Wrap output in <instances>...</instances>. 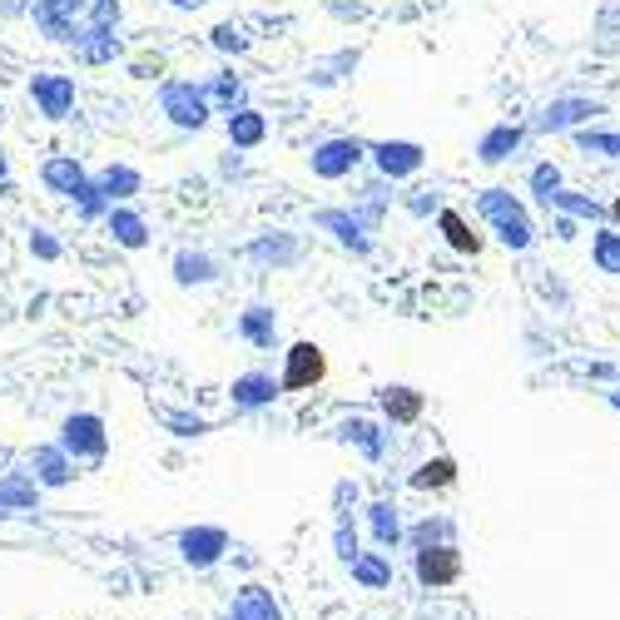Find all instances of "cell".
Returning a JSON list of instances; mask_svg holds the SVG:
<instances>
[{
    "label": "cell",
    "instance_id": "ac0fdd59",
    "mask_svg": "<svg viewBox=\"0 0 620 620\" xmlns=\"http://www.w3.org/2000/svg\"><path fill=\"white\" fill-rule=\"evenodd\" d=\"M283 392V382H273L268 372H244V377H234V407H244V412H253V407H268L273 397Z\"/></svg>",
    "mask_w": 620,
    "mask_h": 620
},
{
    "label": "cell",
    "instance_id": "4fadbf2b",
    "mask_svg": "<svg viewBox=\"0 0 620 620\" xmlns=\"http://www.w3.org/2000/svg\"><path fill=\"white\" fill-rule=\"evenodd\" d=\"M521 144H526V124L501 120V124H492V129L477 139V159H482V164H506Z\"/></svg>",
    "mask_w": 620,
    "mask_h": 620
},
{
    "label": "cell",
    "instance_id": "4dcf8cb0",
    "mask_svg": "<svg viewBox=\"0 0 620 620\" xmlns=\"http://www.w3.org/2000/svg\"><path fill=\"white\" fill-rule=\"evenodd\" d=\"M110 234H115L124 248H144V239H149L144 219H134V214H124V209H115V214H110Z\"/></svg>",
    "mask_w": 620,
    "mask_h": 620
},
{
    "label": "cell",
    "instance_id": "4316f807",
    "mask_svg": "<svg viewBox=\"0 0 620 620\" xmlns=\"http://www.w3.org/2000/svg\"><path fill=\"white\" fill-rule=\"evenodd\" d=\"M576 149H581V154H596V159H616L620 164V129H596V124H591V129L576 134Z\"/></svg>",
    "mask_w": 620,
    "mask_h": 620
},
{
    "label": "cell",
    "instance_id": "ffe728a7",
    "mask_svg": "<svg viewBox=\"0 0 620 620\" xmlns=\"http://www.w3.org/2000/svg\"><path fill=\"white\" fill-rule=\"evenodd\" d=\"M591 263H596V273L620 278V229H611V224L591 229Z\"/></svg>",
    "mask_w": 620,
    "mask_h": 620
},
{
    "label": "cell",
    "instance_id": "603a6c76",
    "mask_svg": "<svg viewBox=\"0 0 620 620\" xmlns=\"http://www.w3.org/2000/svg\"><path fill=\"white\" fill-rule=\"evenodd\" d=\"M437 229H442V239L457 248V253H472V258L482 253V234H472V224H467L457 209H442V214H437Z\"/></svg>",
    "mask_w": 620,
    "mask_h": 620
},
{
    "label": "cell",
    "instance_id": "7c38bea8",
    "mask_svg": "<svg viewBox=\"0 0 620 620\" xmlns=\"http://www.w3.org/2000/svg\"><path fill=\"white\" fill-rule=\"evenodd\" d=\"M377 402H382V417L392 422V427H412V422H422V412H427V397L417 392V387H382L377 392Z\"/></svg>",
    "mask_w": 620,
    "mask_h": 620
},
{
    "label": "cell",
    "instance_id": "83f0119b",
    "mask_svg": "<svg viewBox=\"0 0 620 620\" xmlns=\"http://www.w3.org/2000/svg\"><path fill=\"white\" fill-rule=\"evenodd\" d=\"M45 184L60 189V194H80V189H85V174H80L75 159H50V164H45Z\"/></svg>",
    "mask_w": 620,
    "mask_h": 620
},
{
    "label": "cell",
    "instance_id": "e0dca14e",
    "mask_svg": "<svg viewBox=\"0 0 620 620\" xmlns=\"http://www.w3.org/2000/svg\"><path fill=\"white\" fill-rule=\"evenodd\" d=\"M30 477H35L40 487H65V482L75 477V462H70L60 447H35V452H30Z\"/></svg>",
    "mask_w": 620,
    "mask_h": 620
},
{
    "label": "cell",
    "instance_id": "7a4b0ae2",
    "mask_svg": "<svg viewBox=\"0 0 620 620\" xmlns=\"http://www.w3.org/2000/svg\"><path fill=\"white\" fill-rule=\"evenodd\" d=\"M601 115H606V100H596V95H551L541 105V115L531 120V129L536 134H581Z\"/></svg>",
    "mask_w": 620,
    "mask_h": 620
},
{
    "label": "cell",
    "instance_id": "9c48e42d",
    "mask_svg": "<svg viewBox=\"0 0 620 620\" xmlns=\"http://www.w3.org/2000/svg\"><path fill=\"white\" fill-rule=\"evenodd\" d=\"M372 159H377V169L387 174V179H407V174H417L422 169V144H412V139H382V144H372Z\"/></svg>",
    "mask_w": 620,
    "mask_h": 620
},
{
    "label": "cell",
    "instance_id": "d590c367",
    "mask_svg": "<svg viewBox=\"0 0 620 620\" xmlns=\"http://www.w3.org/2000/svg\"><path fill=\"white\" fill-rule=\"evenodd\" d=\"M169 427H174L179 437H204V432H209L204 417H174V412H169Z\"/></svg>",
    "mask_w": 620,
    "mask_h": 620
},
{
    "label": "cell",
    "instance_id": "74e56055",
    "mask_svg": "<svg viewBox=\"0 0 620 620\" xmlns=\"http://www.w3.org/2000/svg\"><path fill=\"white\" fill-rule=\"evenodd\" d=\"M556 239H576V219H561L556 214Z\"/></svg>",
    "mask_w": 620,
    "mask_h": 620
},
{
    "label": "cell",
    "instance_id": "836d02e7",
    "mask_svg": "<svg viewBox=\"0 0 620 620\" xmlns=\"http://www.w3.org/2000/svg\"><path fill=\"white\" fill-rule=\"evenodd\" d=\"M100 189H105L110 199H129V194L139 189V174H134V169H105V174H100Z\"/></svg>",
    "mask_w": 620,
    "mask_h": 620
},
{
    "label": "cell",
    "instance_id": "2e32d148",
    "mask_svg": "<svg viewBox=\"0 0 620 620\" xmlns=\"http://www.w3.org/2000/svg\"><path fill=\"white\" fill-rule=\"evenodd\" d=\"M40 506V482L30 472H5L0 477V511L15 516V511H35Z\"/></svg>",
    "mask_w": 620,
    "mask_h": 620
},
{
    "label": "cell",
    "instance_id": "5b68a950",
    "mask_svg": "<svg viewBox=\"0 0 620 620\" xmlns=\"http://www.w3.org/2000/svg\"><path fill=\"white\" fill-rule=\"evenodd\" d=\"M328 377V358H323V348L318 343H293L288 348V363H283V392H308V387H318Z\"/></svg>",
    "mask_w": 620,
    "mask_h": 620
},
{
    "label": "cell",
    "instance_id": "d4e9b609",
    "mask_svg": "<svg viewBox=\"0 0 620 620\" xmlns=\"http://www.w3.org/2000/svg\"><path fill=\"white\" fill-rule=\"evenodd\" d=\"M338 442H353V447H363V457L377 462L382 457V427L368 422V417H353V422H343L338 427Z\"/></svg>",
    "mask_w": 620,
    "mask_h": 620
},
{
    "label": "cell",
    "instance_id": "f546056e",
    "mask_svg": "<svg viewBox=\"0 0 620 620\" xmlns=\"http://www.w3.org/2000/svg\"><path fill=\"white\" fill-rule=\"evenodd\" d=\"M239 333H244L248 343H258V348H273L278 323H273V313H268V308H248L244 318H239Z\"/></svg>",
    "mask_w": 620,
    "mask_h": 620
},
{
    "label": "cell",
    "instance_id": "ba28073f",
    "mask_svg": "<svg viewBox=\"0 0 620 620\" xmlns=\"http://www.w3.org/2000/svg\"><path fill=\"white\" fill-rule=\"evenodd\" d=\"M363 154H368V149H363L358 139H328V144L313 149V174H318V179H343V174L358 169Z\"/></svg>",
    "mask_w": 620,
    "mask_h": 620
},
{
    "label": "cell",
    "instance_id": "f35d334b",
    "mask_svg": "<svg viewBox=\"0 0 620 620\" xmlns=\"http://www.w3.org/2000/svg\"><path fill=\"white\" fill-rule=\"evenodd\" d=\"M219 95L234 105V100H239V80H219Z\"/></svg>",
    "mask_w": 620,
    "mask_h": 620
},
{
    "label": "cell",
    "instance_id": "8d00e7d4",
    "mask_svg": "<svg viewBox=\"0 0 620 620\" xmlns=\"http://www.w3.org/2000/svg\"><path fill=\"white\" fill-rule=\"evenodd\" d=\"M214 45H219V50H244L248 40L234 30V25H219V30H214Z\"/></svg>",
    "mask_w": 620,
    "mask_h": 620
},
{
    "label": "cell",
    "instance_id": "8fae6325",
    "mask_svg": "<svg viewBox=\"0 0 620 620\" xmlns=\"http://www.w3.org/2000/svg\"><path fill=\"white\" fill-rule=\"evenodd\" d=\"M551 214H561V219H576V224H611V204H596L591 194H581V189H561V194H551V204H546Z\"/></svg>",
    "mask_w": 620,
    "mask_h": 620
},
{
    "label": "cell",
    "instance_id": "484cf974",
    "mask_svg": "<svg viewBox=\"0 0 620 620\" xmlns=\"http://www.w3.org/2000/svg\"><path fill=\"white\" fill-rule=\"evenodd\" d=\"M318 224H323V229H333L343 244L358 248V253H368V248H372L368 244V219H358V214H323Z\"/></svg>",
    "mask_w": 620,
    "mask_h": 620
},
{
    "label": "cell",
    "instance_id": "7402d4cb",
    "mask_svg": "<svg viewBox=\"0 0 620 620\" xmlns=\"http://www.w3.org/2000/svg\"><path fill=\"white\" fill-rule=\"evenodd\" d=\"M452 482H457V462L452 457H427L412 472V492H447Z\"/></svg>",
    "mask_w": 620,
    "mask_h": 620
},
{
    "label": "cell",
    "instance_id": "cb8c5ba5",
    "mask_svg": "<svg viewBox=\"0 0 620 620\" xmlns=\"http://www.w3.org/2000/svg\"><path fill=\"white\" fill-rule=\"evenodd\" d=\"M407 541H412L417 551H432V546H457V526H452L447 516H427V521H417V526L407 531Z\"/></svg>",
    "mask_w": 620,
    "mask_h": 620
},
{
    "label": "cell",
    "instance_id": "3957f363",
    "mask_svg": "<svg viewBox=\"0 0 620 620\" xmlns=\"http://www.w3.org/2000/svg\"><path fill=\"white\" fill-rule=\"evenodd\" d=\"M229 556V531L224 526H189L179 531V561L194 571H214Z\"/></svg>",
    "mask_w": 620,
    "mask_h": 620
},
{
    "label": "cell",
    "instance_id": "ab89813d",
    "mask_svg": "<svg viewBox=\"0 0 620 620\" xmlns=\"http://www.w3.org/2000/svg\"><path fill=\"white\" fill-rule=\"evenodd\" d=\"M611 229H620V189H616V199H611Z\"/></svg>",
    "mask_w": 620,
    "mask_h": 620
},
{
    "label": "cell",
    "instance_id": "52a82bcc",
    "mask_svg": "<svg viewBox=\"0 0 620 620\" xmlns=\"http://www.w3.org/2000/svg\"><path fill=\"white\" fill-rule=\"evenodd\" d=\"M30 100L40 105L45 120H65L70 105H75V80H70V75H50V70H40V75L30 80Z\"/></svg>",
    "mask_w": 620,
    "mask_h": 620
},
{
    "label": "cell",
    "instance_id": "b9f144b4",
    "mask_svg": "<svg viewBox=\"0 0 620 620\" xmlns=\"http://www.w3.org/2000/svg\"><path fill=\"white\" fill-rule=\"evenodd\" d=\"M174 5H199V0H174Z\"/></svg>",
    "mask_w": 620,
    "mask_h": 620
},
{
    "label": "cell",
    "instance_id": "ee69618b",
    "mask_svg": "<svg viewBox=\"0 0 620 620\" xmlns=\"http://www.w3.org/2000/svg\"><path fill=\"white\" fill-rule=\"evenodd\" d=\"M219 620H234V616H229V611H224V616H219Z\"/></svg>",
    "mask_w": 620,
    "mask_h": 620
},
{
    "label": "cell",
    "instance_id": "6da1fadb",
    "mask_svg": "<svg viewBox=\"0 0 620 620\" xmlns=\"http://www.w3.org/2000/svg\"><path fill=\"white\" fill-rule=\"evenodd\" d=\"M477 214L492 224V234L511 248V253H526V248L536 244V224H531L526 204H521L511 189H482V194H477Z\"/></svg>",
    "mask_w": 620,
    "mask_h": 620
},
{
    "label": "cell",
    "instance_id": "277c9868",
    "mask_svg": "<svg viewBox=\"0 0 620 620\" xmlns=\"http://www.w3.org/2000/svg\"><path fill=\"white\" fill-rule=\"evenodd\" d=\"M105 447H110V437H105V422H100L95 412L65 417V427H60V452H65L70 462H80V457H105Z\"/></svg>",
    "mask_w": 620,
    "mask_h": 620
},
{
    "label": "cell",
    "instance_id": "d6a6232c",
    "mask_svg": "<svg viewBox=\"0 0 620 620\" xmlns=\"http://www.w3.org/2000/svg\"><path fill=\"white\" fill-rule=\"evenodd\" d=\"M333 546H338V561L343 566H353L363 551H358V531H353V521L348 516H338V526H333Z\"/></svg>",
    "mask_w": 620,
    "mask_h": 620
},
{
    "label": "cell",
    "instance_id": "e575fe53",
    "mask_svg": "<svg viewBox=\"0 0 620 620\" xmlns=\"http://www.w3.org/2000/svg\"><path fill=\"white\" fill-rule=\"evenodd\" d=\"M174 268H179V283H204V278H214V273H209V258H189V253H179Z\"/></svg>",
    "mask_w": 620,
    "mask_h": 620
},
{
    "label": "cell",
    "instance_id": "5bb4252c",
    "mask_svg": "<svg viewBox=\"0 0 620 620\" xmlns=\"http://www.w3.org/2000/svg\"><path fill=\"white\" fill-rule=\"evenodd\" d=\"M368 531L382 551H392L397 541H407V526H402V516H397V506H392L387 496L368 501Z\"/></svg>",
    "mask_w": 620,
    "mask_h": 620
},
{
    "label": "cell",
    "instance_id": "d6986e66",
    "mask_svg": "<svg viewBox=\"0 0 620 620\" xmlns=\"http://www.w3.org/2000/svg\"><path fill=\"white\" fill-rule=\"evenodd\" d=\"M35 20L50 40H70L75 35V0H35Z\"/></svg>",
    "mask_w": 620,
    "mask_h": 620
},
{
    "label": "cell",
    "instance_id": "30bf717a",
    "mask_svg": "<svg viewBox=\"0 0 620 620\" xmlns=\"http://www.w3.org/2000/svg\"><path fill=\"white\" fill-rule=\"evenodd\" d=\"M159 105H164V115L179 124V129H199V124L209 120V110H204V95H199L194 85H164Z\"/></svg>",
    "mask_w": 620,
    "mask_h": 620
},
{
    "label": "cell",
    "instance_id": "f6af8a7d",
    "mask_svg": "<svg viewBox=\"0 0 620 620\" xmlns=\"http://www.w3.org/2000/svg\"><path fill=\"white\" fill-rule=\"evenodd\" d=\"M0 516H5V511H0Z\"/></svg>",
    "mask_w": 620,
    "mask_h": 620
},
{
    "label": "cell",
    "instance_id": "7bdbcfd3",
    "mask_svg": "<svg viewBox=\"0 0 620 620\" xmlns=\"http://www.w3.org/2000/svg\"><path fill=\"white\" fill-rule=\"evenodd\" d=\"M0 179H5V154H0Z\"/></svg>",
    "mask_w": 620,
    "mask_h": 620
},
{
    "label": "cell",
    "instance_id": "44dd1931",
    "mask_svg": "<svg viewBox=\"0 0 620 620\" xmlns=\"http://www.w3.org/2000/svg\"><path fill=\"white\" fill-rule=\"evenodd\" d=\"M348 571H353V581H358L363 591H387V586H392V561H387L382 551H363Z\"/></svg>",
    "mask_w": 620,
    "mask_h": 620
},
{
    "label": "cell",
    "instance_id": "60d3db41",
    "mask_svg": "<svg viewBox=\"0 0 620 620\" xmlns=\"http://www.w3.org/2000/svg\"><path fill=\"white\" fill-rule=\"evenodd\" d=\"M606 402H611V407L620 412V387H611V392H606Z\"/></svg>",
    "mask_w": 620,
    "mask_h": 620
},
{
    "label": "cell",
    "instance_id": "1f68e13d",
    "mask_svg": "<svg viewBox=\"0 0 620 620\" xmlns=\"http://www.w3.org/2000/svg\"><path fill=\"white\" fill-rule=\"evenodd\" d=\"M229 139H234V144H258V139H263V115H253V110H239V115H234V120H229Z\"/></svg>",
    "mask_w": 620,
    "mask_h": 620
},
{
    "label": "cell",
    "instance_id": "9a60e30c",
    "mask_svg": "<svg viewBox=\"0 0 620 620\" xmlns=\"http://www.w3.org/2000/svg\"><path fill=\"white\" fill-rule=\"evenodd\" d=\"M229 616L234 620H283V606L273 601V591L268 586H239V596H234V606H229Z\"/></svg>",
    "mask_w": 620,
    "mask_h": 620
},
{
    "label": "cell",
    "instance_id": "8992f818",
    "mask_svg": "<svg viewBox=\"0 0 620 620\" xmlns=\"http://www.w3.org/2000/svg\"><path fill=\"white\" fill-rule=\"evenodd\" d=\"M412 571H417V581H422L427 591H447V586H457V581H462V551H457V546H432V551H417Z\"/></svg>",
    "mask_w": 620,
    "mask_h": 620
},
{
    "label": "cell",
    "instance_id": "f1b7e54d",
    "mask_svg": "<svg viewBox=\"0 0 620 620\" xmlns=\"http://www.w3.org/2000/svg\"><path fill=\"white\" fill-rule=\"evenodd\" d=\"M526 184H531V194H536V204L546 209V204H551V194H561V189H566V174H561V164H536Z\"/></svg>",
    "mask_w": 620,
    "mask_h": 620
}]
</instances>
